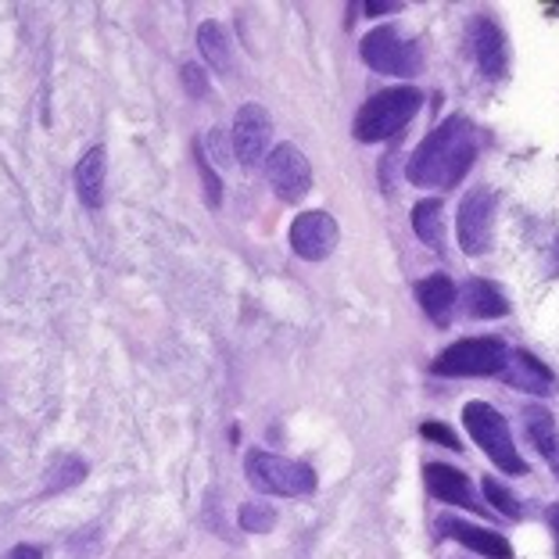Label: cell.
Returning <instances> with one entry per match:
<instances>
[{
	"label": "cell",
	"instance_id": "603a6c76",
	"mask_svg": "<svg viewBox=\"0 0 559 559\" xmlns=\"http://www.w3.org/2000/svg\"><path fill=\"white\" fill-rule=\"evenodd\" d=\"M194 162H198V173H201V183H205V198L212 209H219V198H223V183L219 176L212 173V165L205 162V151H201V144H194Z\"/></svg>",
	"mask_w": 559,
	"mask_h": 559
},
{
	"label": "cell",
	"instance_id": "52a82bcc",
	"mask_svg": "<svg viewBox=\"0 0 559 559\" xmlns=\"http://www.w3.org/2000/svg\"><path fill=\"white\" fill-rule=\"evenodd\" d=\"M491 223H495V194L491 190H474L463 198L460 215H455V234L466 255H485L491 248Z\"/></svg>",
	"mask_w": 559,
	"mask_h": 559
},
{
	"label": "cell",
	"instance_id": "44dd1931",
	"mask_svg": "<svg viewBox=\"0 0 559 559\" xmlns=\"http://www.w3.org/2000/svg\"><path fill=\"white\" fill-rule=\"evenodd\" d=\"M240 527L245 531H255V535H265V531H273L276 524V513L270 510V506H262V502H248L245 510H240Z\"/></svg>",
	"mask_w": 559,
	"mask_h": 559
},
{
	"label": "cell",
	"instance_id": "4fadbf2b",
	"mask_svg": "<svg viewBox=\"0 0 559 559\" xmlns=\"http://www.w3.org/2000/svg\"><path fill=\"white\" fill-rule=\"evenodd\" d=\"M474 58L485 75L506 72V61H510V55H506V36L491 19H480L474 25Z\"/></svg>",
	"mask_w": 559,
	"mask_h": 559
},
{
	"label": "cell",
	"instance_id": "7402d4cb",
	"mask_svg": "<svg viewBox=\"0 0 559 559\" xmlns=\"http://www.w3.org/2000/svg\"><path fill=\"white\" fill-rule=\"evenodd\" d=\"M61 466L50 474V491H61V488H69V485H80V480L86 477V466L80 460H72V455H61L58 460Z\"/></svg>",
	"mask_w": 559,
	"mask_h": 559
},
{
	"label": "cell",
	"instance_id": "7a4b0ae2",
	"mask_svg": "<svg viewBox=\"0 0 559 559\" xmlns=\"http://www.w3.org/2000/svg\"><path fill=\"white\" fill-rule=\"evenodd\" d=\"M416 108H419V94L413 86H391V91L370 97L359 108V116H355V140L377 144V140L402 133L413 122Z\"/></svg>",
	"mask_w": 559,
	"mask_h": 559
},
{
	"label": "cell",
	"instance_id": "d6986e66",
	"mask_svg": "<svg viewBox=\"0 0 559 559\" xmlns=\"http://www.w3.org/2000/svg\"><path fill=\"white\" fill-rule=\"evenodd\" d=\"M198 47L205 61L215 72H230V40H226V29L219 22H205L198 29Z\"/></svg>",
	"mask_w": 559,
	"mask_h": 559
},
{
	"label": "cell",
	"instance_id": "83f0119b",
	"mask_svg": "<svg viewBox=\"0 0 559 559\" xmlns=\"http://www.w3.org/2000/svg\"><path fill=\"white\" fill-rule=\"evenodd\" d=\"M362 11H366V15L380 19V15H395V11H402V4H362Z\"/></svg>",
	"mask_w": 559,
	"mask_h": 559
},
{
	"label": "cell",
	"instance_id": "ac0fdd59",
	"mask_svg": "<svg viewBox=\"0 0 559 559\" xmlns=\"http://www.w3.org/2000/svg\"><path fill=\"white\" fill-rule=\"evenodd\" d=\"M524 424H527V438L535 441V449L552 463V469L559 474V435H556V419L545 413V409H538V405H531V409H524Z\"/></svg>",
	"mask_w": 559,
	"mask_h": 559
},
{
	"label": "cell",
	"instance_id": "7c38bea8",
	"mask_svg": "<svg viewBox=\"0 0 559 559\" xmlns=\"http://www.w3.org/2000/svg\"><path fill=\"white\" fill-rule=\"evenodd\" d=\"M105 147H91L75 162V194H80L86 209H100V201H105Z\"/></svg>",
	"mask_w": 559,
	"mask_h": 559
},
{
	"label": "cell",
	"instance_id": "ba28073f",
	"mask_svg": "<svg viewBox=\"0 0 559 559\" xmlns=\"http://www.w3.org/2000/svg\"><path fill=\"white\" fill-rule=\"evenodd\" d=\"M234 158L245 165H259L273 144V122L262 105H240L234 122Z\"/></svg>",
	"mask_w": 559,
	"mask_h": 559
},
{
	"label": "cell",
	"instance_id": "3957f363",
	"mask_svg": "<svg viewBox=\"0 0 559 559\" xmlns=\"http://www.w3.org/2000/svg\"><path fill=\"white\" fill-rule=\"evenodd\" d=\"M245 474L259 491L270 495H284V499H301V495L316 491V469L284 460V455H270L262 449H251L245 455Z\"/></svg>",
	"mask_w": 559,
	"mask_h": 559
},
{
	"label": "cell",
	"instance_id": "4316f807",
	"mask_svg": "<svg viewBox=\"0 0 559 559\" xmlns=\"http://www.w3.org/2000/svg\"><path fill=\"white\" fill-rule=\"evenodd\" d=\"M47 549H40V545H15L4 559H44Z\"/></svg>",
	"mask_w": 559,
	"mask_h": 559
},
{
	"label": "cell",
	"instance_id": "9c48e42d",
	"mask_svg": "<svg viewBox=\"0 0 559 559\" xmlns=\"http://www.w3.org/2000/svg\"><path fill=\"white\" fill-rule=\"evenodd\" d=\"M270 183L280 194V201H301L312 187V165L295 144H280L270 155Z\"/></svg>",
	"mask_w": 559,
	"mask_h": 559
},
{
	"label": "cell",
	"instance_id": "2e32d148",
	"mask_svg": "<svg viewBox=\"0 0 559 559\" xmlns=\"http://www.w3.org/2000/svg\"><path fill=\"white\" fill-rule=\"evenodd\" d=\"M502 373L510 384H516L520 391H531V395H545V391L552 388V370H545L531 352H513L510 359H506Z\"/></svg>",
	"mask_w": 559,
	"mask_h": 559
},
{
	"label": "cell",
	"instance_id": "e0dca14e",
	"mask_svg": "<svg viewBox=\"0 0 559 559\" xmlns=\"http://www.w3.org/2000/svg\"><path fill=\"white\" fill-rule=\"evenodd\" d=\"M463 301H466V312L477 316V320H499V316L510 312L502 290L495 287L491 280H469L463 290Z\"/></svg>",
	"mask_w": 559,
	"mask_h": 559
},
{
	"label": "cell",
	"instance_id": "d4e9b609",
	"mask_svg": "<svg viewBox=\"0 0 559 559\" xmlns=\"http://www.w3.org/2000/svg\"><path fill=\"white\" fill-rule=\"evenodd\" d=\"M424 438L438 441V444H449V449H460V438H455L444 424H435V419H430V424H424Z\"/></svg>",
	"mask_w": 559,
	"mask_h": 559
},
{
	"label": "cell",
	"instance_id": "8992f818",
	"mask_svg": "<svg viewBox=\"0 0 559 559\" xmlns=\"http://www.w3.org/2000/svg\"><path fill=\"white\" fill-rule=\"evenodd\" d=\"M362 61L384 75H399V80H413L424 66L419 58V47L402 40V36L391 29V25H377L373 33L362 36Z\"/></svg>",
	"mask_w": 559,
	"mask_h": 559
},
{
	"label": "cell",
	"instance_id": "30bf717a",
	"mask_svg": "<svg viewBox=\"0 0 559 559\" xmlns=\"http://www.w3.org/2000/svg\"><path fill=\"white\" fill-rule=\"evenodd\" d=\"M290 248L305 262H320L337 248V219L326 212H301L290 223Z\"/></svg>",
	"mask_w": 559,
	"mask_h": 559
},
{
	"label": "cell",
	"instance_id": "484cf974",
	"mask_svg": "<svg viewBox=\"0 0 559 559\" xmlns=\"http://www.w3.org/2000/svg\"><path fill=\"white\" fill-rule=\"evenodd\" d=\"M183 86L190 91V97H205V94H209L205 75H201L198 66H183Z\"/></svg>",
	"mask_w": 559,
	"mask_h": 559
},
{
	"label": "cell",
	"instance_id": "cb8c5ba5",
	"mask_svg": "<svg viewBox=\"0 0 559 559\" xmlns=\"http://www.w3.org/2000/svg\"><path fill=\"white\" fill-rule=\"evenodd\" d=\"M485 491H488V499H491L495 510H502L506 516H513V520L520 516V502L513 499V491H510V488H502L499 480L488 477V480H485Z\"/></svg>",
	"mask_w": 559,
	"mask_h": 559
},
{
	"label": "cell",
	"instance_id": "5b68a950",
	"mask_svg": "<svg viewBox=\"0 0 559 559\" xmlns=\"http://www.w3.org/2000/svg\"><path fill=\"white\" fill-rule=\"evenodd\" d=\"M506 359H510V352H506L499 337H466L438 355L435 373L438 377H491L506 370Z\"/></svg>",
	"mask_w": 559,
	"mask_h": 559
},
{
	"label": "cell",
	"instance_id": "8fae6325",
	"mask_svg": "<svg viewBox=\"0 0 559 559\" xmlns=\"http://www.w3.org/2000/svg\"><path fill=\"white\" fill-rule=\"evenodd\" d=\"M424 480H427V488L435 499L449 502V506H463V510H477L474 488H469V477L463 474V469L444 466V463H430L424 469Z\"/></svg>",
	"mask_w": 559,
	"mask_h": 559
},
{
	"label": "cell",
	"instance_id": "ffe728a7",
	"mask_svg": "<svg viewBox=\"0 0 559 559\" xmlns=\"http://www.w3.org/2000/svg\"><path fill=\"white\" fill-rule=\"evenodd\" d=\"M413 230L416 237L430 248H444V234H441V205L438 201H424V205L413 209Z\"/></svg>",
	"mask_w": 559,
	"mask_h": 559
},
{
	"label": "cell",
	"instance_id": "277c9868",
	"mask_svg": "<svg viewBox=\"0 0 559 559\" xmlns=\"http://www.w3.org/2000/svg\"><path fill=\"white\" fill-rule=\"evenodd\" d=\"M463 424L469 430V438L485 449V455L495 466H502L506 474H527V463L520 460L513 435H510V427H506L499 409H491L488 402H469L463 409Z\"/></svg>",
	"mask_w": 559,
	"mask_h": 559
},
{
	"label": "cell",
	"instance_id": "9a60e30c",
	"mask_svg": "<svg viewBox=\"0 0 559 559\" xmlns=\"http://www.w3.org/2000/svg\"><path fill=\"white\" fill-rule=\"evenodd\" d=\"M441 527H444V535H452L460 545H466V549H474V552L488 556V559H510L513 556L510 542H506L502 535H495V531L463 524V520H444Z\"/></svg>",
	"mask_w": 559,
	"mask_h": 559
},
{
	"label": "cell",
	"instance_id": "5bb4252c",
	"mask_svg": "<svg viewBox=\"0 0 559 559\" xmlns=\"http://www.w3.org/2000/svg\"><path fill=\"white\" fill-rule=\"evenodd\" d=\"M416 298L419 305H424V312L430 316V323H438V326H449L452 320V309H455V284L444 273H435V276H427L424 284H416Z\"/></svg>",
	"mask_w": 559,
	"mask_h": 559
},
{
	"label": "cell",
	"instance_id": "6da1fadb",
	"mask_svg": "<svg viewBox=\"0 0 559 559\" xmlns=\"http://www.w3.org/2000/svg\"><path fill=\"white\" fill-rule=\"evenodd\" d=\"M474 155H477L474 126L463 116H452V119H444L438 130H430V136L416 147L405 176H409L416 187H430V190L452 187V183H460L469 165H474Z\"/></svg>",
	"mask_w": 559,
	"mask_h": 559
},
{
	"label": "cell",
	"instance_id": "f1b7e54d",
	"mask_svg": "<svg viewBox=\"0 0 559 559\" xmlns=\"http://www.w3.org/2000/svg\"><path fill=\"white\" fill-rule=\"evenodd\" d=\"M549 520H552V531H556V538H559V502L549 510Z\"/></svg>",
	"mask_w": 559,
	"mask_h": 559
}]
</instances>
